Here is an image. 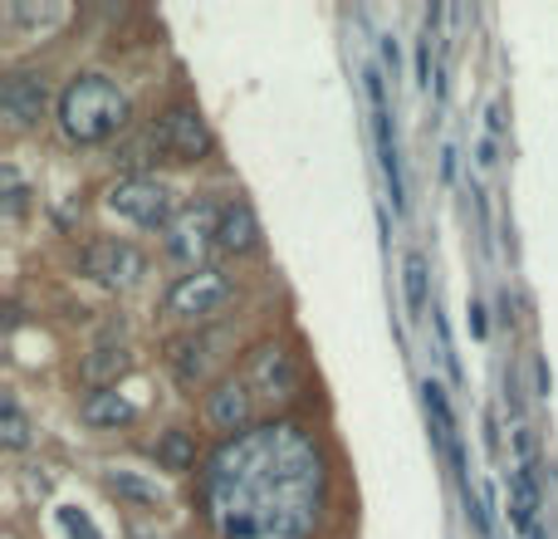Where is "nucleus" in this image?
Masks as SVG:
<instances>
[{
  "instance_id": "f257e3e1",
  "label": "nucleus",
  "mask_w": 558,
  "mask_h": 539,
  "mask_svg": "<svg viewBox=\"0 0 558 539\" xmlns=\"http://www.w3.org/2000/svg\"><path fill=\"white\" fill-rule=\"evenodd\" d=\"M202 491L221 539H308L324 495V462L294 422H265L226 436L206 456Z\"/></svg>"
},
{
  "instance_id": "f03ea898",
  "label": "nucleus",
  "mask_w": 558,
  "mask_h": 539,
  "mask_svg": "<svg viewBox=\"0 0 558 539\" xmlns=\"http://www.w3.org/2000/svg\"><path fill=\"white\" fill-rule=\"evenodd\" d=\"M128 113H133L128 94L104 74H78L59 94V128L69 143H104L128 123Z\"/></svg>"
},
{
  "instance_id": "7ed1b4c3",
  "label": "nucleus",
  "mask_w": 558,
  "mask_h": 539,
  "mask_svg": "<svg viewBox=\"0 0 558 539\" xmlns=\"http://www.w3.org/2000/svg\"><path fill=\"white\" fill-rule=\"evenodd\" d=\"M108 206H113L118 216H128V221L137 226H172V192H167L157 177H123V182H113V192H108Z\"/></svg>"
},
{
  "instance_id": "20e7f679",
  "label": "nucleus",
  "mask_w": 558,
  "mask_h": 539,
  "mask_svg": "<svg viewBox=\"0 0 558 539\" xmlns=\"http://www.w3.org/2000/svg\"><path fill=\"white\" fill-rule=\"evenodd\" d=\"M153 137H157V147H162L167 157H177V163H202V157L211 153V128H206V118L196 113L192 104L167 108Z\"/></svg>"
},
{
  "instance_id": "39448f33",
  "label": "nucleus",
  "mask_w": 558,
  "mask_h": 539,
  "mask_svg": "<svg viewBox=\"0 0 558 539\" xmlns=\"http://www.w3.org/2000/svg\"><path fill=\"white\" fill-rule=\"evenodd\" d=\"M84 275L88 279H98V285H108V289H128V285H137L143 279V251H137L133 241H118V236H108V241H94V245H84Z\"/></svg>"
},
{
  "instance_id": "423d86ee",
  "label": "nucleus",
  "mask_w": 558,
  "mask_h": 539,
  "mask_svg": "<svg viewBox=\"0 0 558 539\" xmlns=\"http://www.w3.org/2000/svg\"><path fill=\"white\" fill-rule=\"evenodd\" d=\"M226 299H231V279H226L221 270L202 265L177 279L172 295H167V309H172L177 319H206V314H216Z\"/></svg>"
},
{
  "instance_id": "0eeeda50",
  "label": "nucleus",
  "mask_w": 558,
  "mask_h": 539,
  "mask_svg": "<svg viewBox=\"0 0 558 539\" xmlns=\"http://www.w3.org/2000/svg\"><path fill=\"white\" fill-rule=\"evenodd\" d=\"M216 226H221V212H216L211 202L182 206V212L172 216V226H167V251H172L177 261H196L206 245H216Z\"/></svg>"
},
{
  "instance_id": "6e6552de",
  "label": "nucleus",
  "mask_w": 558,
  "mask_h": 539,
  "mask_svg": "<svg viewBox=\"0 0 558 539\" xmlns=\"http://www.w3.org/2000/svg\"><path fill=\"white\" fill-rule=\"evenodd\" d=\"M45 104H49V88L39 74H25V69H20V74H10L5 84H0V108H5L15 133L35 128L39 118H45Z\"/></svg>"
},
{
  "instance_id": "1a4fd4ad",
  "label": "nucleus",
  "mask_w": 558,
  "mask_h": 539,
  "mask_svg": "<svg viewBox=\"0 0 558 539\" xmlns=\"http://www.w3.org/2000/svg\"><path fill=\"white\" fill-rule=\"evenodd\" d=\"M245 383L255 393H270V397H289L299 387V373H294V358H289L284 344H260L245 363Z\"/></svg>"
},
{
  "instance_id": "9d476101",
  "label": "nucleus",
  "mask_w": 558,
  "mask_h": 539,
  "mask_svg": "<svg viewBox=\"0 0 558 539\" xmlns=\"http://www.w3.org/2000/svg\"><path fill=\"white\" fill-rule=\"evenodd\" d=\"M206 417H211V427H216V432H226V436L251 432V417H255L251 383H235V378L216 383V393L206 397Z\"/></svg>"
},
{
  "instance_id": "9b49d317",
  "label": "nucleus",
  "mask_w": 558,
  "mask_h": 539,
  "mask_svg": "<svg viewBox=\"0 0 558 539\" xmlns=\"http://www.w3.org/2000/svg\"><path fill=\"white\" fill-rule=\"evenodd\" d=\"M216 245H221V251H235V255H245V251H255V245H260V221H255L251 202H231V206H221Z\"/></svg>"
},
{
  "instance_id": "f8f14e48",
  "label": "nucleus",
  "mask_w": 558,
  "mask_h": 539,
  "mask_svg": "<svg viewBox=\"0 0 558 539\" xmlns=\"http://www.w3.org/2000/svg\"><path fill=\"white\" fill-rule=\"evenodd\" d=\"M128 363H133V358H128V348L104 344V348H94V354H84L78 378H84V387H94V393H108V387L128 373Z\"/></svg>"
},
{
  "instance_id": "ddd939ff",
  "label": "nucleus",
  "mask_w": 558,
  "mask_h": 539,
  "mask_svg": "<svg viewBox=\"0 0 558 539\" xmlns=\"http://www.w3.org/2000/svg\"><path fill=\"white\" fill-rule=\"evenodd\" d=\"M78 417H84L88 427H123V422H133V417H137V407L128 403L123 393H113V387H108V393H88L84 397V412H78Z\"/></svg>"
},
{
  "instance_id": "4468645a",
  "label": "nucleus",
  "mask_w": 558,
  "mask_h": 539,
  "mask_svg": "<svg viewBox=\"0 0 558 539\" xmlns=\"http://www.w3.org/2000/svg\"><path fill=\"white\" fill-rule=\"evenodd\" d=\"M167 363H172V373L182 378L186 387H196L202 383V373H206V338H172Z\"/></svg>"
},
{
  "instance_id": "2eb2a0df",
  "label": "nucleus",
  "mask_w": 558,
  "mask_h": 539,
  "mask_svg": "<svg viewBox=\"0 0 558 539\" xmlns=\"http://www.w3.org/2000/svg\"><path fill=\"white\" fill-rule=\"evenodd\" d=\"M402 289H407V309L416 314H426V295H432V270H426V255L422 251H407L402 261Z\"/></svg>"
},
{
  "instance_id": "dca6fc26",
  "label": "nucleus",
  "mask_w": 558,
  "mask_h": 539,
  "mask_svg": "<svg viewBox=\"0 0 558 539\" xmlns=\"http://www.w3.org/2000/svg\"><path fill=\"white\" fill-rule=\"evenodd\" d=\"M422 397H426V412H432V422H436V442H441L446 452L461 462V446H456V422H451V407H446L441 383H432V378H426V383H422Z\"/></svg>"
},
{
  "instance_id": "f3484780",
  "label": "nucleus",
  "mask_w": 558,
  "mask_h": 539,
  "mask_svg": "<svg viewBox=\"0 0 558 539\" xmlns=\"http://www.w3.org/2000/svg\"><path fill=\"white\" fill-rule=\"evenodd\" d=\"M157 462H162L167 471H192V466H196V442H192V432H182V427L162 432V442H157Z\"/></svg>"
},
{
  "instance_id": "a211bd4d",
  "label": "nucleus",
  "mask_w": 558,
  "mask_h": 539,
  "mask_svg": "<svg viewBox=\"0 0 558 539\" xmlns=\"http://www.w3.org/2000/svg\"><path fill=\"white\" fill-rule=\"evenodd\" d=\"M510 495H514V525L520 530H534V511H539V486H534V471L520 466L510 481Z\"/></svg>"
},
{
  "instance_id": "6ab92c4d",
  "label": "nucleus",
  "mask_w": 558,
  "mask_h": 539,
  "mask_svg": "<svg viewBox=\"0 0 558 539\" xmlns=\"http://www.w3.org/2000/svg\"><path fill=\"white\" fill-rule=\"evenodd\" d=\"M108 491L123 495V501H133V505H162V491H157L153 481H143V476H133V471H113L108 476Z\"/></svg>"
},
{
  "instance_id": "aec40b11",
  "label": "nucleus",
  "mask_w": 558,
  "mask_h": 539,
  "mask_svg": "<svg viewBox=\"0 0 558 539\" xmlns=\"http://www.w3.org/2000/svg\"><path fill=\"white\" fill-rule=\"evenodd\" d=\"M0 442H5L10 452H25V446H29V417L20 412V403L0 407Z\"/></svg>"
},
{
  "instance_id": "412c9836",
  "label": "nucleus",
  "mask_w": 558,
  "mask_h": 539,
  "mask_svg": "<svg viewBox=\"0 0 558 539\" xmlns=\"http://www.w3.org/2000/svg\"><path fill=\"white\" fill-rule=\"evenodd\" d=\"M59 525H64L69 539H104V535L94 530V525H88V515H78L74 505H64V511H59Z\"/></svg>"
},
{
  "instance_id": "4be33fe9",
  "label": "nucleus",
  "mask_w": 558,
  "mask_h": 539,
  "mask_svg": "<svg viewBox=\"0 0 558 539\" xmlns=\"http://www.w3.org/2000/svg\"><path fill=\"white\" fill-rule=\"evenodd\" d=\"M416 79H422V84H432V35L416 39Z\"/></svg>"
}]
</instances>
